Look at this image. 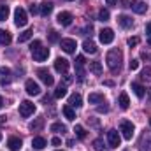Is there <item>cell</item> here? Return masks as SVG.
Listing matches in <instances>:
<instances>
[{
	"mask_svg": "<svg viewBox=\"0 0 151 151\" xmlns=\"http://www.w3.org/2000/svg\"><path fill=\"white\" fill-rule=\"evenodd\" d=\"M106 62H107V67L113 74H118L121 70V65H123V53L119 49H111L106 56Z\"/></svg>",
	"mask_w": 151,
	"mask_h": 151,
	"instance_id": "obj_1",
	"label": "cell"
},
{
	"mask_svg": "<svg viewBox=\"0 0 151 151\" xmlns=\"http://www.w3.org/2000/svg\"><path fill=\"white\" fill-rule=\"evenodd\" d=\"M119 132L123 134V137H125L127 141H132V137H134V132H135V128H134V123H132V121H128V119H123V121L119 123Z\"/></svg>",
	"mask_w": 151,
	"mask_h": 151,
	"instance_id": "obj_2",
	"label": "cell"
},
{
	"mask_svg": "<svg viewBox=\"0 0 151 151\" xmlns=\"http://www.w3.org/2000/svg\"><path fill=\"white\" fill-rule=\"evenodd\" d=\"M27 23H28L27 11L23 7H16V11H14V25L16 27H25Z\"/></svg>",
	"mask_w": 151,
	"mask_h": 151,
	"instance_id": "obj_3",
	"label": "cell"
},
{
	"mask_svg": "<svg viewBox=\"0 0 151 151\" xmlns=\"http://www.w3.org/2000/svg\"><path fill=\"white\" fill-rule=\"evenodd\" d=\"M34 113H35V106H34V102H30V100H23V102L19 104V116H21V118H28V116H32Z\"/></svg>",
	"mask_w": 151,
	"mask_h": 151,
	"instance_id": "obj_4",
	"label": "cell"
},
{
	"mask_svg": "<svg viewBox=\"0 0 151 151\" xmlns=\"http://www.w3.org/2000/svg\"><path fill=\"white\" fill-rule=\"evenodd\" d=\"M11 81H12L11 69L9 67H0V84L2 86H7V84H11Z\"/></svg>",
	"mask_w": 151,
	"mask_h": 151,
	"instance_id": "obj_5",
	"label": "cell"
},
{
	"mask_svg": "<svg viewBox=\"0 0 151 151\" xmlns=\"http://www.w3.org/2000/svg\"><path fill=\"white\" fill-rule=\"evenodd\" d=\"M99 39H100L102 44H111L114 40V32L111 28H102L100 34H99Z\"/></svg>",
	"mask_w": 151,
	"mask_h": 151,
	"instance_id": "obj_6",
	"label": "cell"
},
{
	"mask_svg": "<svg viewBox=\"0 0 151 151\" xmlns=\"http://www.w3.org/2000/svg\"><path fill=\"white\" fill-rule=\"evenodd\" d=\"M37 76H39V79L46 84V86H51L53 83H55V79H53V76L49 74V70L47 69H39L37 70Z\"/></svg>",
	"mask_w": 151,
	"mask_h": 151,
	"instance_id": "obj_7",
	"label": "cell"
},
{
	"mask_svg": "<svg viewBox=\"0 0 151 151\" xmlns=\"http://www.w3.org/2000/svg\"><path fill=\"white\" fill-rule=\"evenodd\" d=\"M55 70H56L58 74H67V70H69V60H65V58H56V60H55Z\"/></svg>",
	"mask_w": 151,
	"mask_h": 151,
	"instance_id": "obj_8",
	"label": "cell"
},
{
	"mask_svg": "<svg viewBox=\"0 0 151 151\" xmlns=\"http://www.w3.org/2000/svg\"><path fill=\"white\" fill-rule=\"evenodd\" d=\"M32 56H34V60H35V62H44V60L49 56V49L40 46V47H37L35 51H32Z\"/></svg>",
	"mask_w": 151,
	"mask_h": 151,
	"instance_id": "obj_9",
	"label": "cell"
},
{
	"mask_svg": "<svg viewBox=\"0 0 151 151\" xmlns=\"http://www.w3.org/2000/svg\"><path fill=\"white\" fill-rule=\"evenodd\" d=\"M119 142H121L119 134H118L116 130H109V132H107V144H109V148H118Z\"/></svg>",
	"mask_w": 151,
	"mask_h": 151,
	"instance_id": "obj_10",
	"label": "cell"
},
{
	"mask_svg": "<svg viewBox=\"0 0 151 151\" xmlns=\"http://www.w3.org/2000/svg\"><path fill=\"white\" fill-rule=\"evenodd\" d=\"M25 88H27V93H28V95H32V97L40 95V86H39L35 81H32V79H28V81H27Z\"/></svg>",
	"mask_w": 151,
	"mask_h": 151,
	"instance_id": "obj_11",
	"label": "cell"
},
{
	"mask_svg": "<svg viewBox=\"0 0 151 151\" xmlns=\"http://www.w3.org/2000/svg\"><path fill=\"white\" fill-rule=\"evenodd\" d=\"M56 21H58L62 27H69V25L72 23V14L67 12V11H62V12L56 16Z\"/></svg>",
	"mask_w": 151,
	"mask_h": 151,
	"instance_id": "obj_12",
	"label": "cell"
},
{
	"mask_svg": "<svg viewBox=\"0 0 151 151\" xmlns=\"http://www.w3.org/2000/svg\"><path fill=\"white\" fill-rule=\"evenodd\" d=\"M60 46H62V49L65 51V53H74L76 51V40L74 39H62L60 40Z\"/></svg>",
	"mask_w": 151,
	"mask_h": 151,
	"instance_id": "obj_13",
	"label": "cell"
},
{
	"mask_svg": "<svg viewBox=\"0 0 151 151\" xmlns=\"http://www.w3.org/2000/svg\"><path fill=\"white\" fill-rule=\"evenodd\" d=\"M84 63H86V60H84V56H77L76 58V72H77V77H79V81H83L84 79Z\"/></svg>",
	"mask_w": 151,
	"mask_h": 151,
	"instance_id": "obj_14",
	"label": "cell"
},
{
	"mask_svg": "<svg viewBox=\"0 0 151 151\" xmlns=\"http://www.w3.org/2000/svg\"><path fill=\"white\" fill-rule=\"evenodd\" d=\"M118 25L121 28H132L134 27V19L130 16H127V14H119L118 16Z\"/></svg>",
	"mask_w": 151,
	"mask_h": 151,
	"instance_id": "obj_15",
	"label": "cell"
},
{
	"mask_svg": "<svg viewBox=\"0 0 151 151\" xmlns=\"http://www.w3.org/2000/svg\"><path fill=\"white\" fill-rule=\"evenodd\" d=\"M128 7H132V11L137 12V14H144V12L148 11V5H146L144 2H139V0H137V2H132Z\"/></svg>",
	"mask_w": 151,
	"mask_h": 151,
	"instance_id": "obj_16",
	"label": "cell"
},
{
	"mask_svg": "<svg viewBox=\"0 0 151 151\" xmlns=\"http://www.w3.org/2000/svg\"><path fill=\"white\" fill-rule=\"evenodd\" d=\"M7 146H9V150H11V151H19V148L23 146V142H21V139H19V137H9Z\"/></svg>",
	"mask_w": 151,
	"mask_h": 151,
	"instance_id": "obj_17",
	"label": "cell"
},
{
	"mask_svg": "<svg viewBox=\"0 0 151 151\" xmlns=\"http://www.w3.org/2000/svg\"><path fill=\"white\" fill-rule=\"evenodd\" d=\"M69 106H70V107H81V106H83V97H81L79 93H72V95L69 97Z\"/></svg>",
	"mask_w": 151,
	"mask_h": 151,
	"instance_id": "obj_18",
	"label": "cell"
},
{
	"mask_svg": "<svg viewBox=\"0 0 151 151\" xmlns=\"http://www.w3.org/2000/svg\"><path fill=\"white\" fill-rule=\"evenodd\" d=\"M83 49H84L86 53H90V55H95V53H97V44H95L93 40H88V39H86V40L83 42Z\"/></svg>",
	"mask_w": 151,
	"mask_h": 151,
	"instance_id": "obj_19",
	"label": "cell"
},
{
	"mask_svg": "<svg viewBox=\"0 0 151 151\" xmlns=\"http://www.w3.org/2000/svg\"><path fill=\"white\" fill-rule=\"evenodd\" d=\"M132 91L137 95V99H144V95H146L144 86H142V84H139V83H132Z\"/></svg>",
	"mask_w": 151,
	"mask_h": 151,
	"instance_id": "obj_20",
	"label": "cell"
},
{
	"mask_svg": "<svg viewBox=\"0 0 151 151\" xmlns=\"http://www.w3.org/2000/svg\"><path fill=\"white\" fill-rule=\"evenodd\" d=\"M118 104H119V107L125 111V109H128V106H130V99H128V95L123 91V93H119V97H118Z\"/></svg>",
	"mask_w": 151,
	"mask_h": 151,
	"instance_id": "obj_21",
	"label": "cell"
},
{
	"mask_svg": "<svg viewBox=\"0 0 151 151\" xmlns=\"http://www.w3.org/2000/svg\"><path fill=\"white\" fill-rule=\"evenodd\" d=\"M32 146H34V150H44L47 146V142H46L44 137H34L32 139Z\"/></svg>",
	"mask_w": 151,
	"mask_h": 151,
	"instance_id": "obj_22",
	"label": "cell"
},
{
	"mask_svg": "<svg viewBox=\"0 0 151 151\" xmlns=\"http://www.w3.org/2000/svg\"><path fill=\"white\" fill-rule=\"evenodd\" d=\"M42 127H44V118H35V119L28 125V128H30L32 132H39Z\"/></svg>",
	"mask_w": 151,
	"mask_h": 151,
	"instance_id": "obj_23",
	"label": "cell"
},
{
	"mask_svg": "<svg viewBox=\"0 0 151 151\" xmlns=\"http://www.w3.org/2000/svg\"><path fill=\"white\" fill-rule=\"evenodd\" d=\"M11 40H12V37H11V34L7 30H0V44L2 46H9Z\"/></svg>",
	"mask_w": 151,
	"mask_h": 151,
	"instance_id": "obj_24",
	"label": "cell"
},
{
	"mask_svg": "<svg viewBox=\"0 0 151 151\" xmlns=\"http://www.w3.org/2000/svg\"><path fill=\"white\" fill-rule=\"evenodd\" d=\"M51 11H53V4H51V2H42V4H40V14H42V16L51 14Z\"/></svg>",
	"mask_w": 151,
	"mask_h": 151,
	"instance_id": "obj_25",
	"label": "cell"
},
{
	"mask_svg": "<svg viewBox=\"0 0 151 151\" xmlns=\"http://www.w3.org/2000/svg\"><path fill=\"white\" fill-rule=\"evenodd\" d=\"M88 100H90V104H102L104 102V95L102 93H90Z\"/></svg>",
	"mask_w": 151,
	"mask_h": 151,
	"instance_id": "obj_26",
	"label": "cell"
},
{
	"mask_svg": "<svg viewBox=\"0 0 151 151\" xmlns=\"http://www.w3.org/2000/svg\"><path fill=\"white\" fill-rule=\"evenodd\" d=\"M32 35H34V30H30V28H28V30H25V32H21V34H19L18 42H19V44H21V42H27V40H30V39H32Z\"/></svg>",
	"mask_w": 151,
	"mask_h": 151,
	"instance_id": "obj_27",
	"label": "cell"
},
{
	"mask_svg": "<svg viewBox=\"0 0 151 151\" xmlns=\"http://www.w3.org/2000/svg\"><path fill=\"white\" fill-rule=\"evenodd\" d=\"M62 111H63L65 118H67L69 121H74V119H76V113H74V109H72L70 106H63V109H62Z\"/></svg>",
	"mask_w": 151,
	"mask_h": 151,
	"instance_id": "obj_28",
	"label": "cell"
},
{
	"mask_svg": "<svg viewBox=\"0 0 151 151\" xmlns=\"http://www.w3.org/2000/svg\"><path fill=\"white\" fill-rule=\"evenodd\" d=\"M90 70L95 76H100L102 74V63H100V62H91V63H90Z\"/></svg>",
	"mask_w": 151,
	"mask_h": 151,
	"instance_id": "obj_29",
	"label": "cell"
},
{
	"mask_svg": "<svg viewBox=\"0 0 151 151\" xmlns=\"http://www.w3.org/2000/svg\"><path fill=\"white\" fill-rule=\"evenodd\" d=\"M65 130H67V127H65L63 123H60V121H56V123H53V125H51V132H56V134H60V132H62V134H63Z\"/></svg>",
	"mask_w": 151,
	"mask_h": 151,
	"instance_id": "obj_30",
	"label": "cell"
},
{
	"mask_svg": "<svg viewBox=\"0 0 151 151\" xmlns=\"http://www.w3.org/2000/svg\"><path fill=\"white\" fill-rule=\"evenodd\" d=\"M9 18V7L5 4H0V21H5Z\"/></svg>",
	"mask_w": 151,
	"mask_h": 151,
	"instance_id": "obj_31",
	"label": "cell"
},
{
	"mask_svg": "<svg viewBox=\"0 0 151 151\" xmlns=\"http://www.w3.org/2000/svg\"><path fill=\"white\" fill-rule=\"evenodd\" d=\"M74 132H76V137H77V139H84V137H86V130H84L81 125H76Z\"/></svg>",
	"mask_w": 151,
	"mask_h": 151,
	"instance_id": "obj_32",
	"label": "cell"
},
{
	"mask_svg": "<svg viewBox=\"0 0 151 151\" xmlns=\"http://www.w3.org/2000/svg\"><path fill=\"white\" fill-rule=\"evenodd\" d=\"M65 95H67V88L60 84V86L56 88V91H55V99H63Z\"/></svg>",
	"mask_w": 151,
	"mask_h": 151,
	"instance_id": "obj_33",
	"label": "cell"
},
{
	"mask_svg": "<svg viewBox=\"0 0 151 151\" xmlns=\"http://www.w3.org/2000/svg\"><path fill=\"white\" fill-rule=\"evenodd\" d=\"M141 79L142 81H151V67H146L141 70Z\"/></svg>",
	"mask_w": 151,
	"mask_h": 151,
	"instance_id": "obj_34",
	"label": "cell"
},
{
	"mask_svg": "<svg viewBox=\"0 0 151 151\" xmlns=\"http://www.w3.org/2000/svg\"><path fill=\"white\" fill-rule=\"evenodd\" d=\"M109 16H111V14H109L107 9H100V11H99V19H100V21H109Z\"/></svg>",
	"mask_w": 151,
	"mask_h": 151,
	"instance_id": "obj_35",
	"label": "cell"
},
{
	"mask_svg": "<svg viewBox=\"0 0 151 151\" xmlns=\"http://www.w3.org/2000/svg\"><path fill=\"white\" fill-rule=\"evenodd\" d=\"M93 150L102 151L104 150V141H102V139H95V141H93Z\"/></svg>",
	"mask_w": 151,
	"mask_h": 151,
	"instance_id": "obj_36",
	"label": "cell"
},
{
	"mask_svg": "<svg viewBox=\"0 0 151 151\" xmlns=\"http://www.w3.org/2000/svg\"><path fill=\"white\" fill-rule=\"evenodd\" d=\"M47 39H49V42H58V40H60V35H58V32L51 30L49 35H47Z\"/></svg>",
	"mask_w": 151,
	"mask_h": 151,
	"instance_id": "obj_37",
	"label": "cell"
},
{
	"mask_svg": "<svg viewBox=\"0 0 151 151\" xmlns=\"http://www.w3.org/2000/svg\"><path fill=\"white\" fill-rule=\"evenodd\" d=\"M127 44H128L130 47H134V46H137V44H139V37H130L128 40H127Z\"/></svg>",
	"mask_w": 151,
	"mask_h": 151,
	"instance_id": "obj_38",
	"label": "cell"
},
{
	"mask_svg": "<svg viewBox=\"0 0 151 151\" xmlns=\"http://www.w3.org/2000/svg\"><path fill=\"white\" fill-rule=\"evenodd\" d=\"M40 46H42V42H40V40H34V42L30 44V51H35L37 47H40Z\"/></svg>",
	"mask_w": 151,
	"mask_h": 151,
	"instance_id": "obj_39",
	"label": "cell"
},
{
	"mask_svg": "<svg viewBox=\"0 0 151 151\" xmlns=\"http://www.w3.org/2000/svg\"><path fill=\"white\" fill-rule=\"evenodd\" d=\"M139 69V60H130V70H137Z\"/></svg>",
	"mask_w": 151,
	"mask_h": 151,
	"instance_id": "obj_40",
	"label": "cell"
},
{
	"mask_svg": "<svg viewBox=\"0 0 151 151\" xmlns=\"http://www.w3.org/2000/svg\"><path fill=\"white\" fill-rule=\"evenodd\" d=\"M99 113H107L109 111V106L107 104H104V106H99V109H97Z\"/></svg>",
	"mask_w": 151,
	"mask_h": 151,
	"instance_id": "obj_41",
	"label": "cell"
},
{
	"mask_svg": "<svg viewBox=\"0 0 151 151\" xmlns=\"http://www.w3.org/2000/svg\"><path fill=\"white\" fill-rule=\"evenodd\" d=\"M30 12H32V14H37V12H39V7L35 5V4H32V5H30Z\"/></svg>",
	"mask_w": 151,
	"mask_h": 151,
	"instance_id": "obj_42",
	"label": "cell"
},
{
	"mask_svg": "<svg viewBox=\"0 0 151 151\" xmlns=\"http://www.w3.org/2000/svg\"><path fill=\"white\" fill-rule=\"evenodd\" d=\"M51 142H53V146H60V144H62L60 137H53V141H51Z\"/></svg>",
	"mask_w": 151,
	"mask_h": 151,
	"instance_id": "obj_43",
	"label": "cell"
},
{
	"mask_svg": "<svg viewBox=\"0 0 151 151\" xmlns=\"http://www.w3.org/2000/svg\"><path fill=\"white\" fill-rule=\"evenodd\" d=\"M146 35H148V37H151V23H148V25H146Z\"/></svg>",
	"mask_w": 151,
	"mask_h": 151,
	"instance_id": "obj_44",
	"label": "cell"
},
{
	"mask_svg": "<svg viewBox=\"0 0 151 151\" xmlns=\"http://www.w3.org/2000/svg\"><path fill=\"white\" fill-rule=\"evenodd\" d=\"M104 84H106V86H113L114 83H113V81H104Z\"/></svg>",
	"mask_w": 151,
	"mask_h": 151,
	"instance_id": "obj_45",
	"label": "cell"
},
{
	"mask_svg": "<svg viewBox=\"0 0 151 151\" xmlns=\"http://www.w3.org/2000/svg\"><path fill=\"white\" fill-rule=\"evenodd\" d=\"M116 2H118V0H107V5H114Z\"/></svg>",
	"mask_w": 151,
	"mask_h": 151,
	"instance_id": "obj_46",
	"label": "cell"
},
{
	"mask_svg": "<svg viewBox=\"0 0 151 151\" xmlns=\"http://www.w3.org/2000/svg\"><path fill=\"white\" fill-rule=\"evenodd\" d=\"M5 119H7L5 116H0V123H5Z\"/></svg>",
	"mask_w": 151,
	"mask_h": 151,
	"instance_id": "obj_47",
	"label": "cell"
},
{
	"mask_svg": "<svg viewBox=\"0 0 151 151\" xmlns=\"http://www.w3.org/2000/svg\"><path fill=\"white\" fill-rule=\"evenodd\" d=\"M2 106H4V100H2V97H0V109H2Z\"/></svg>",
	"mask_w": 151,
	"mask_h": 151,
	"instance_id": "obj_48",
	"label": "cell"
},
{
	"mask_svg": "<svg viewBox=\"0 0 151 151\" xmlns=\"http://www.w3.org/2000/svg\"><path fill=\"white\" fill-rule=\"evenodd\" d=\"M148 44H150V46H151V37H148Z\"/></svg>",
	"mask_w": 151,
	"mask_h": 151,
	"instance_id": "obj_49",
	"label": "cell"
},
{
	"mask_svg": "<svg viewBox=\"0 0 151 151\" xmlns=\"http://www.w3.org/2000/svg\"><path fill=\"white\" fill-rule=\"evenodd\" d=\"M148 148H150V150H151V141H150V146H148Z\"/></svg>",
	"mask_w": 151,
	"mask_h": 151,
	"instance_id": "obj_50",
	"label": "cell"
},
{
	"mask_svg": "<svg viewBox=\"0 0 151 151\" xmlns=\"http://www.w3.org/2000/svg\"><path fill=\"white\" fill-rule=\"evenodd\" d=\"M0 141H2V134H0Z\"/></svg>",
	"mask_w": 151,
	"mask_h": 151,
	"instance_id": "obj_51",
	"label": "cell"
},
{
	"mask_svg": "<svg viewBox=\"0 0 151 151\" xmlns=\"http://www.w3.org/2000/svg\"><path fill=\"white\" fill-rule=\"evenodd\" d=\"M67 2H72V0H67Z\"/></svg>",
	"mask_w": 151,
	"mask_h": 151,
	"instance_id": "obj_52",
	"label": "cell"
},
{
	"mask_svg": "<svg viewBox=\"0 0 151 151\" xmlns=\"http://www.w3.org/2000/svg\"><path fill=\"white\" fill-rule=\"evenodd\" d=\"M150 125H151V119H150Z\"/></svg>",
	"mask_w": 151,
	"mask_h": 151,
	"instance_id": "obj_53",
	"label": "cell"
},
{
	"mask_svg": "<svg viewBox=\"0 0 151 151\" xmlns=\"http://www.w3.org/2000/svg\"><path fill=\"white\" fill-rule=\"evenodd\" d=\"M56 151H62V150H56Z\"/></svg>",
	"mask_w": 151,
	"mask_h": 151,
	"instance_id": "obj_54",
	"label": "cell"
}]
</instances>
